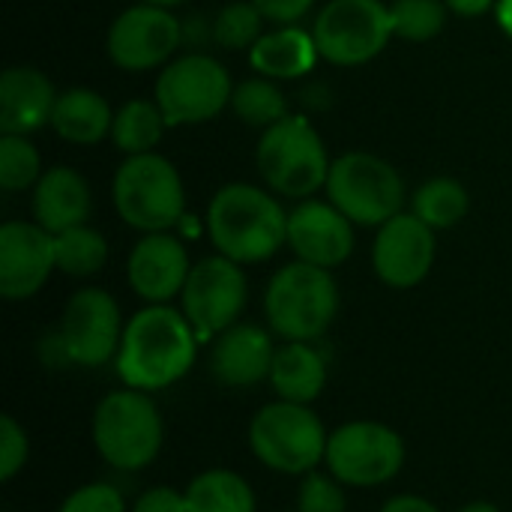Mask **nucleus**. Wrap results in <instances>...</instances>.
Wrapping results in <instances>:
<instances>
[{"instance_id":"32","label":"nucleus","mask_w":512,"mask_h":512,"mask_svg":"<svg viewBox=\"0 0 512 512\" xmlns=\"http://www.w3.org/2000/svg\"><path fill=\"white\" fill-rule=\"evenodd\" d=\"M42 177V162L36 147L24 135L0 138V186L6 192H21L36 186Z\"/></svg>"},{"instance_id":"37","label":"nucleus","mask_w":512,"mask_h":512,"mask_svg":"<svg viewBox=\"0 0 512 512\" xmlns=\"http://www.w3.org/2000/svg\"><path fill=\"white\" fill-rule=\"evenodd\" d=\"M252 3L261 9V15L267 21H276V24L288 27V24L300 21L312 9L315 0H252Z\"/></svg>"},{"instance_id":"38","label":"nucleus","mask_w":512,"mask_h":512,"mask_svg":"<svg viewBox=\"0 0 512 512\" xmlns=\"http://www.w3.org/2000/svg\"><path fill=\"white\" fill-rule=\"evenodd\" d=\"M378 512H441V507H435L423 495H393Z\"/></svg>"},{"instance_id":"18","label":"nucleus","mask_w":512,"mask_h":512,"mask_svg":"<svg viewBox=\"0 0 512 512\" xmlns=\"http://www.w3.org/2000/svg\"><path fill=\"white\" fill-rule=\"evenodd\" d=\"M192 273L189 252L171 231L144 234L126 261L129 288L144 303H171L183 294V285Z\"/></svg>"},{"instance_id":"24","label":"nucleus","mask_w":512,"mask_h":512,"mask_svg":"<svg viewBox=\"0 0 512 512\" xmlns=\"http://www.w3.org/2000/svg\"><path fill=\"white\" fill-rule=\"evenodd\" d=\"M54 132L69 144H99L105 135H111L114 111L111 105L87 87H72L57 93L54 111H51Z\"/></svg>"},{"instance_id":"4","label":"nucleus","mask_w":512,"mask_h":512,"mask_svg":"<svg viewBox=\"0 0 512 512\" xmlns=\"http://www.w3.org/2000/svg\"><path fill=\"white\" fill-rule=\"evenodd\" d=\"M264 315L285 342L321 339L339 315V285L327 267L306 261L285 264L264 291Z\"/></svg>"},{"instance_id":"8","label":"nucleus","mask_w":512,"mask_h":512,"mask_svg":"<svg viewBox=\"0 0 512 512\" xmlns=\"http://www.w3.org/2000/svg\"><path fill=\"white\" fill-rule=\"evenodd\" d=\"M408 459L405 438L381 420H348L330 432L327 471L345 489H378L393 483Z\"/></svg>"},{"instance_id":"34","label":"nucleus","mask_w":512,"mask_h":512,"mask_svg":"<svg viewBox=\"0 0 512 512\" xmlns=\"http://www.w3.org/2000/svg\"><path fill=\"white\" fill-rule=\"evenodd\" d=\"M30 459V438L24 432V426L12 417L3 414L0 417V480L12 483Z\"/></svg>"},{"instance_id":"13","label":"nucleus","mask_w":512,"mask_h":512,"mask_svg":"<svg viewBox=\"0 0 512 512\" xmlns=\"http://www.w3.org/2000/svg\"><path fill=\"white\" fill-rule=\"evenodd\" d=\"M123 330L126 324L117 300L105 288H81L63 306L57 345L72 366L99 369L105 363H114Z\"/></svg>"},{"instance_id":"31","label":"nucleus","mask_w":512,"mask_h":512,"mask_svg":"<svg viewBox=\"0 0 512 512\" xmlns=\"http://www.w3.org/2000/svg\"><path fill=\"white\" fill-rule=\"evenodd\" d=\"M261 9L252 0H234L228 6H222V12L213 21V39L228 48V51H240V48H252L264 33H261Z\"/></svg>"},{"instance_id":"28","label":"nucleus","mask_w":512,"mask_h":512,"mask_svg":"<svg viewBox=\"0 0 512 512\" xmlns=\"http://www.w3.org/2000/svg\"><path fill=\"white\" fill-rule=\"evenodd\" d=\"M54 258L57 270L72 279L96 276L108 261V243L96 228L75 225L63 234H54Z\"/></svg>"},{"instance_id":"2","label":"nucleus","mask_w":512,"mask_h":512,"mask_svg":"<svg viewBox=\"0 0 512 512\" xmlns=\"http://www.w3.org/2000/svg\"><path fill=\"white\" fill-rule=\"evenodd\" d=\"M207 234L219 255L261 264L288 243V213L258 186L228 183L207 207Z\"/></svg>"},{"instance_id":"20","label":"nucleus","mask_w":512,"mask_h":512,"mask_svg":"<svg viewBox=\"0 0 512 512\" xmlns=\"http://www.w3.org/2000/svg\"><path fill=\"white\" fill-rule=\"evenodd\" d=\"M57 93L54 84L33 66H12L0 75V132L27 135L51 123Z\"/></svg>"},{"instance_id":"10","label":"nucleus","mask_w":512,"mask_h":512,"mask_svg":"<svg viewBox=\"0 0 512 512\" xmlns=\"http://www.w3.org/2000/svg\"><path fill=\"white\" fill-rule=\"evenodd\" d=\"M231 96V75L210 54L177 57L156 78V105L168 126L207 123L231 102Z\"/></svg>"},{"instance_id":"5","label":"nucleus","mask_w":512,"mask_h":512,"mask_svg":"<svg viewBox=\"0 0 512 512\" xmlns=\"http://www.w3.org/2000/svg\"><path fill=\"white\" fill-rule=\"evenodd\" d=\"M330 432L312 405L273 399L249 420V450L273 474L306 477L327 459Z\"/></svg>"},{"instance_id":"16","label":"nucleus","mask_w":512,"mask_h":512,"mask_svg":"<svg viewBox=\"0 0 512 512\" xmlns=\"http://www.w3.org/2000/svg\"><path fill=\"white\" fill-rule=\"evenodd\" d=\"M54 270V234L39 222L12 219L0 225V294L6 300L18 303L36 297Z\"/></svg>"},{"instance_id":"1","label":"nucleus","mask_w":512,"mask_h":512,"mask_svg":"<svg viewBox=\"0 0 512 512\" xmlns=\"http://www.w3.org/2000/svg\"><path fill=\"white\" fill-rule=\"evenodd\" d=\"M198 333L183 312L168 303H147L123 330L120 351L114 357L123 387L159 393L183 381L198 360Z\"/></svg>"},{"instance_id":"22","label":"nucleus","mask_w":512,"mask_h":512,"mask_svg":"<svg viewBox=\"0 0 512 512\" xmlns=\"http://www.w3.org/2000/svg\"><path fill=\"white\" fill-rule=\"evenodd\" d=\"M276 399L315 405L327 387V360L315 342H282L273 357L270 381Z\"/></svg>"},{"instance_id":"23","label":"nucleus","mask_w":512,"mask_h":512,"mask_svg":"<svg viewBox=\"0 0 512 512\" xmlns=\"http://www.w3.org/2000/svg\"><path fill=\"white\" fill-rule=\"evenodd\" d=\"M318 57L321 51H318L315 36L294 24L264 33L249 48V63L264 78H300L315 69Z\"/></svg>"},{"instance_id":"39","label":"nucleus","mask_w":512,"mask_h":512,"mask_svg":"<svg viewBox=\"0 0 512 512\" xmlns=\"http://www.w3.org/2000/svg\"><path fill=\"white\" fill-rule=\"evenodd\" d=\"M444 3H447V9H453L456 15H462V18H474V15L489 12L498 0H444Z\"/></svg>"},{"instance_id":"35","label":"nucleus","mask_w":512,"mask_h":512,"mask_svg":"<svg viewBox=\"0 0 512 512\" xmlns=\"http://www.w3.org/2000/svg\"><path fill=\"white\" fill-rule=\"evenodd\" d=\"M57 512H129V507L117 486L96 480V483H84L72 489Z\"/></svg>"},{"instance_id":"21","label":"nucleus","mask_w":512,"mask_h":512,"mask_svg":"<svg viewBox=\"0 0 512 512\" xmlns=\"http://www.w3.org/2000/svg\"><path fill=\"white\" fill-rule=\"evenodd\" d=\"M33 216L48 234H63L75 225H87L90 216L87 180L66 165L42 171L39 183L33 186Z\"/></svg>"},{"instance_id":"27","label":"nucleus","mask_w":512,"mask_h":512,"mask_svg":"<svg viewBox=\"0 0 512 512\" xmlns=\"http://www.w3.org/2000/svg\"><path fill=\"white\" fill-rule=\"evenodd\" d=\"M468 207H471V201H468L465 186L450 177H435V180L423 183L411 201V213L420 216L435 231L459 225L468 216Z\"/></svg>"},{"instance_id":"30","label":"nucleus","mask_w":512,"mask_h":512,"mask_svg":"<svg viewBox=\"0 0 512 512\" xmlns=\"http://www.w3.org/2000/svg\"><path fill=\"white\" fill-rule=\"evenodd\" d=\"M393 36L408 42H426L447 24V3L441 0H393L390 6Z\"/></svg>"},{"instance_id":"19","label":"nucleus","mask_w":512,"mask_h":512,"mask_svg":"<svg viewBox=\"0 0 512 512\" xmlns=\"http://www.w3.org/2000/svg\"><path fill=\"white\" fill-rule=\"evenodd\" d=\"M276 345L273 336L258 324L237 321L225 333L213 339L210 348V375L222 387L231 390H249L264 381H270Z\"/></svg>"},{"instance_id":"12","label":"nucleus","mask_w":512,"mask_h":512,"mask_svg":"<svg viewBox=\"0 0 512 512\" xmlns=\"http://www.w3.org/2000/svg\"><path fill=\"white\" fill-rule=\"evenodd\" d=\"M246 300L249 285L243 264L225 255H210L192 264V273L180 294V312L186 315L198 339L210 342L240 321Z\"/></svg>"},{"instance_id":"14","label":"nucleus","mask_w":512,"mask_h":512,"mask_svg":"<svg viewBox=\"0 0 512 512\" xmlns=\"http://www.w3.org/2000/svg\"><path fill=\"white\" fill-rule=\"evenodd\" d=\"M183 27L165 9L153 3L129 6L108 27V57L114 66L126 72H144L168 63V57L180 48Z\"/></svg>"},{"instance_id":"11","label":"nucleus","mask_w":512,"mask_h":512,"mask_svg":"<svg viewBox=\"0 0 512 512\" xmlns=\"http://www.w3.org/2000/svg\"><path fill=\"white\" fill-rule=\"evenodd\" d=\"M312 36L321 57L336 66L369 63L393 36L390 6L381 0H330L318 12Z\"/></svg>"},{"instance_id":"36","label":"nucleus","mask_w":512,"mask_h":512,"mask_svg":"<svg viewBox=\"0 0 512 512\" xmlns=\"http://www.w3.org/2000/svg\"><path fill=\"white\" fill-rule=\"evenodd\" d=\"M129 512H189L186 492L174 486H150L135 498Z\"/></svg>"},{"instance_id":"29","label":"nucleus","mask_w":512,"mask_h":512,"mask_svg":"<svg viewBox=\"0 0 512 512\" xmlns=\"http://www.w3.org/2000/svg\"><path fill=\"white\" fill-rule=\"evenodd\" d=\"M231 105L237 111V117L249 126H261V129H270L273 123L285 120L288 117V99L285 93L270 81V78H249V81H240L234 87V96H231Z\"/></svg>"},{"instance_id":"3","label":"nucleus","mask_w":512,"mask_h":512,"mask_svg":"<svg viewBox=\"0 0 512 512\" xmlns=\"http://www.w3.org/2000/svg\"><path fill=\"white\" fill-rule=\"evenodd\" d=\"M90 438L108 468L138 474L159 459L165 420L150 393L123 387L99 399L90 420Z\"/></svg>"},{"instance_id":"40","label":"nucleus","mask_w":512,"mask_h":512,"mask_svg":"<svg viewBox=\"0 0 512 512\" xmlns=\"http://www.w3.org/2000/svg\"><path fill=\"white\" fill-rule=\"evenodd\" d=\"M495 12H498L501 30L512 39V0H498V3H495Z\"/></svg>"},{"instance_id":"41","label":"nucleus","mask_w":512,"mask_h":512,"mask_svg":"<svg viewBox=\"0 0 512 512\" xmlns=\"http://www.w3.org/2000/svg\"><path fill=\"white\" fill-rule=\"evenodd\" d=\"M459 512H501V507L492 504V501H471V504H465Z\"/></svg>"},{"instance_id":"6","label":"nucleus","mask_w":512,"mask_h":512,"mask_svg":"<svg viewBox=\"0 0 512 512\" xmlns=\"http://www.w3.org/2000/svg\"><path fill=\"white\" fill-rule=\"evenodd\" d=\"M111 195L120 219L144 234L171 231L186 216L183 180L159 153L129 156L114 174Z\"/></svg>"},{"instance_id":"42","label":"nucleus","mask_w":512,"mask_h":512,"mask_svg":"<svg viewBox=\"0 0 512 512\" xmlns=\"http://www.w3.org/2000/svg\"><path fill=\"white\" fill-rule=\"evenodd\" d=\"M141 3H153V6H165V9H171V6H177V3H183V0H141Z\"/></svg>"},{"instance_id":"26","label":"nucleus","mask_w":512,"mask_h":512,"mask_svg":"<svg viewBox=\"0 0 512 512\" xmlns=\"http://www.w3.org/2000/svg\"><path fill=\"white\" fill-rule=\"evenodd\" d=\"M165 114L162 108L147 99H129L126 105H120V111H114V126H111V141L117 150L129 153V156H141V153H153V147L159 144L162 132H165Z\"/></svg>"},{"instance_id":"7","label":"nucleus","mask_w":512,"mask_h":512,"mask_svg":"<svg viewBox=\"0 0 512 512\" xmlns=\"http://www.w3.org/2000/svg\"><path fill=\"white\" fill-rule=\"evenodd\" d=\"M255 159L264 183L285 198H309L327 186L333 165L318 129L294 114L264 129Z\"/></svg>"},{"instance_id":"15","label":"nucleus","mask_w":512,"mask_h":512,"mask_svg":"<svg viewBox=\"0 0 512 512\" xmlns=\"http://www.w3.org/2000/svg\"><path fill=\"white\" fill-rule=\"evenodd\" d=\"M435 252V228H429L414 213H399L378 228L372 267L387 288L408 291L426 282L435 264Z\"/></svg>"},{"instance_id":"17","label":"nucleus","mask_w":512,"mask_h":512,"mask_svg":"<svg viewBox=\"0 0 512 512\" xmlns=\"http://www.w3.org/2000/svg\"><path fill=\"white\" fill-rule=\"evenodd\" d=\"M288 246L297 261L333 270L354 252V222L333 204L303 201L288 213Z\"/></svg>"},{"instance_id":"33","label":"nucleus","mask_w":512,"mask_h":512,"mask_svg":"<svg viewBox=\"0 0 512 512\" xmlns=\"http://www.w3.org/2000/svg\"><path fill=\"white\" fill-rule=\"evenodd\" d=\"M300 492H297V512H345L348 510V498H345V486L327 471H312L306 477H300Z\"/></svg>"},{"instance_id":"9","label":"nucleus","mask_w":512,"mask_h":512,"mask_svg":"<svg viewBox=\"0 0 512 512\" xmlns=\"http://www.w3.org/2000/svg\"><path fill=\"white\" fill-rule=\"evenodd\" d=\"M327 198L354 225L381 228L402 213L405 186L399 171L372 153H345L330 165Z\"/></svg>"},{"instance_id":"25","label":"nucleus","mask_w":512,"mask_h":512,"mask_svg":"<svg viewBox=\"0 0 512 512\" xmlns=\"http://www.w3.org/2000/svg\"><path fill=\"white\" fill-rule=\"evenodd\" d=\"M183 492L189 512H258L255 489L231 468H207Z\"/></svg>"}]
</instances>
